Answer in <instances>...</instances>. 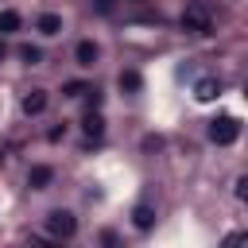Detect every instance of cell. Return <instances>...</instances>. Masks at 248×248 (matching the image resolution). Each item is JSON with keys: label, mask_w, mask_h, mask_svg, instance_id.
Wrapping results in <instances>:
<instances>
[{"label": "cell", "mask_w": 248, "mask_h": 248, "mask_svg": "<svg viewBox=\"0 0 248 248\" xmlns=\"http://www.w3.org/2000/svg\"><path fill=\"white\" fill-rule=\"evenodd\" d=\"M217 93H221V81H217V78H202V81L194 85V97H198V101H213Z\"/></svg>", "instance_id": "5b68a950"}, {"label": "cell", "mask_w": 248, "mask_h": 248, "mask_svg": "<svg viewBox=\"0 0 248 248\" xmlns=\"http://www.w3.org/2000/svg\"><path fill=\"white\" fill-rule=\"evenodd\" d=\"M50 178H54V170H50V167H31L27 186H31V190H46V186H50Z\"/></svg>", "instance_id": "52a82bcc"}, {"label": "cell", "mask_w": 248, "mask_h": 248, "mask_svg": "<svg viewBox=\"0 0 248 248\" xmlns=\"http://www.w3.org/2000/svg\"><path fill=\"white\" fill-rule=\"evenodd\" d=\"M182 27H186V31H194V35H209V31H213L209 12H205V8H198V4L182 12Z\"/></svg>", "instance_id": "7a4b0ae2"}, {"label": "cell", "mask_w": 248, "mask_h": 248, "mask_svg": "<svg viewBox=\"0 0 248 248\" xmlns=\"http://www.w3.org/2000/svg\"><path fill=\"white\" fill-rule=\"evenodd\" d=\"M66 93H70V97H81V93H89V89H85L81 81H66Z\"/></svg>", "instance_id": "5bb4252c"}, {"label": "cell", "mask_w": 248, "mask_h": 248, "mask_svg": "<svg viewBox=\"0 0 248 248\" xmlns=\"http://www.w3.org/2000/svg\"><path fill=\"white\" fill-rule=\"evenodd\" d=\"M236 136H240V120H236V116H217V120L209 124V140L221 143V147L236 143Z\"/></svg>", "instance_id": "6da1fadb"}, {"label": "cell", "mask_w": 248, "mask_h": 248, "mask_svg": "<svg viewBox=\"0 0 248 248\" xmlns=\"http://www.w3.org/2000/svg\"><path fill=\"white\" fill-rule=\"evenodd\" d=\"M46 229H50L54 236H74L78 221H74L70 209H50V213H46Z\"/></svg>", "instance_id": "3957f363"}, {"label": "cell", "mask_w": 248, "mask_h": 248, "mask_svg": "<svg viewBox=\"0 0 248 248\" xmlns=\"http://www.w3.org/2000/svg\"><path fill=\"white\" fill-rule=\"evenodd\" d=\"M35 27H39V35H58V31H62V16H54V12H43V16L35 19Z\"/></svg>", "instance_id": "277c9868"}, {"label": "cell", "mask_w": 248, "mask_h": 248, "mask_svg": "<svg viewBox=\"0 0 248 248\" xmlns=\"http://www.w3.org/2000/svg\"><path fill=\"white\" fill-rule=\"evenodd\" d=\"M112 4H116V0H93V8H97L101 16H108V12H112Z\"/></svg>", "instance_id": "9a60e30c"}, {"label": "cell", "mask_w": 248, "mask_h": 248, "mask_svg": "<svg viewBox=\"0 0 248 248\" xmlns=\"http://www.w3.org/2000/svg\"><path fill=\"white\" fill-rule=\"evenodd\" d=\"M74 58H78V66H93V62H97V46H93L89 39H81V43L74 46Z\"/></svg>", "instance_id": "ba28073f"}, {"label": "cell", "mask_w": 248, "mask_h": 248, "mask_svg": "<svg viewBox=\"0 0 248 248\" xmlns=\"http://www.w3.org/2000/svg\"><path fill=\"white\" fill-rule=\"evenodd\" d=\"M140 85H143V81H140V74H136V70H124V74H120V89H128V93H136Z\"/></svg>", "instance_id": "8fae6325"}, {"label": "cell", "mask_w": 248, "mask_h": 248, "mask_svg": "<svg viewBox=\"0 0 248 248\" xmlns=\"http://www.w3.org/2000/svg\"><path fill=\"white\" fill-rule=\"evenodd\" d=\"M0 58H4V43H0Z\"/></svg>", "instance_id": "2e32d148"}, {"label": "cell", "mask_w": 248, "mask_h": 248, "mask_svg": "<svg viewBox=\"0 0 248 248\" xmlns=\"http://www.w3.org/2000/svg\"><path fill=\"white\" fill-rule=\"evenodd\" d=\"M19 12H0V35H12V31H19Z\"/></svg>", "instance_id": "30bf717a"}, {"label": "cell", "mask_w": 248, "mask_h": 248, "mask_svg": "<svg viewBox=\"0 0 248 248\" xmlns=\"http://www.w3.org/2000/svg\"><path fill=\"white\" fill-rule=\"evenodd\" d=\"M19 58H23V62H31V66H39V62H43L39 46H23V50H19Z\"/></svg>", "instance_id": "4fadbf2b"}, {"label": "cell", "mask_w": 248, "mask_h": 248, "mask_svg": "<svg viewBox=\"0 0 248 248\" xmlns=\"http://www.w3.org/2000/svg\"><path fill=\"white\" fill-rule=\"evenodd\" d=\"M101 132H105V120H101L97 112H89V116H85V136H101Z\"/></svg>", "instance_id": "7c38bea8"}, {"label": "cell", "mask_w": 248, "mask_h": 248, "mask_svg": "<svg viewBox=\"0 0 248 248\" xmlns=\"http://www.w3.org/2000/svg\"><path fill=\"white\" fill-rule=\"evenodd\" d=\"M132 221H136V229H151V225H155V209H151L147 202H140V205L132 209Z\"/></svg>", "instance_id": "9c48e42d"}, {"label": "cell", "mask_w": 248, "mask_h": 248, "mask_svg": "<svg viewBox=\"0 0 248 248\" xmlns=\"http://www.w3.org/2000/svg\"><path fill=\"white\" fill-rule=\"evenodd\" d=\"M43 108H46V93H43V89H31V93L23 97V112H27V116H39Z\"/></svg>", "instance_id": "8992f818"}]
</instances>
